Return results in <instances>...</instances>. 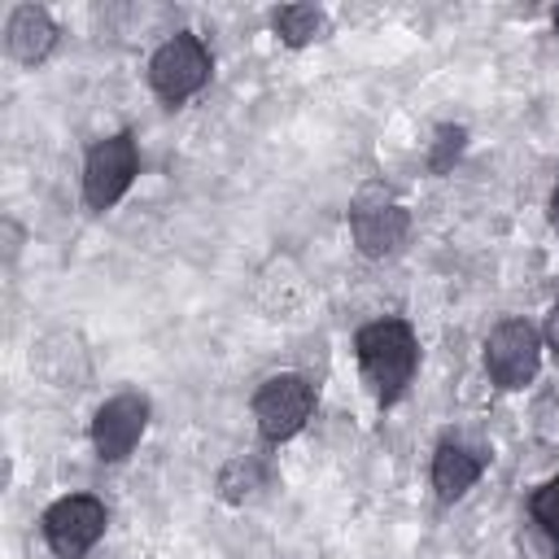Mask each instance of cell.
<instances>
[{
    "instance_id": "obj_1",
    "label": "cell",
    "mask_w": 559,
    "mask_h": 559,
    "mask_svg": "<svg viewBox=\"0 0 559 559\" xmlns=\"http://www.w3.org/2000/svg\"><path fill=\"white\" fill-rule=\"evenodd\" d=\"M354 354H358L362 380L371 384V393H376L384 406L406 393V384H411V376H415V362H419L415 332H411V323H402V319H376V323L358 328Z\"/></svg>"
},
{
    "instance_id": "obj_2",
    "label": "cell",
    "mask_w": 559,
    "mask_h": 559,
    "mask_svg": "<svg viewBox=\"0 0 559 559\" xmlns=\"http://www.w3.org/2000/svg\"><path fill=\"white\" fill-rule=\"evenodd\" d=\"M135 170H140V148H135L131 131H114V135L96 140L87 148V162H83V201H87V210H96V214L114 210L127 197Z\"/></svg>"
},
{
    "instance_id": "obj_3",
    "label": "cell",
    "mask_w": 559,
    "mask_h": 559,
    "mask_svg": "<svg viewBox=\"0 0 559 559\" xmlns=\"http://www.w3.org/2000/svg\"><path fill=\"white\" fill-rule=\"evenodd\" d=\"M210 48L192 35V31H179L170 35L153 57H148V83L153 92L166 100V105H183L188 96H197L205 83H210Z\"/></svg>"
},
{
    "instance_id": "obj_4",
    "label": "cell",
    "mask_w": 559,
    "mask_h": 559,
    "mask_svg": "<svg viewBox=\"0 0 559 559\" xmlns=\"http://www.w3.org/2000/svg\"><path fill=\"white\" fill-rule=\"evenodd\" d=\"M310 411H314V389L297 371H280V376L262 380L258 393H253V424H258L262 441L297 437L306 428Z\"/></svg>"
},
{
    "instance_id": "obj_5",
    "label": "cell",
    "mask_w": 559,
    "mask_h": 559,
    "mask_svg": "<svg viewBox=\"0 0 559 559\" xmlns=\"http://www.w3.org/2000/svg\"><path fill=\"white\" fill-rule=\"evenodd\" d=\"M105 524H109L105 502L92 498V493L57 498V502L44 511V520H39L44 542H48V550H52L57 559H79V555H87V550L105 537Z\"/></svg>"
},
{
    "instance_id": "obj_6",
    "label": "cell",
    "mask_w": 559,
    "mask_h": 559,
    "mask_svg": "<svg viewBox=\"0 0 559 559\" xmlns=\"http://www.w3.org/2000/svg\"><path fill=\"white\" fill-rule=\"evenodd\" d=\"M542 367V336L528 319H502L485 341V371L498 389H524Z\"/></svg>"
},
{
    "instance_id": "obj_7",
    "label": "cell",
    "mask_w": 559,
    "mask_h": 559,
    "mask_svg": "<svg viewBox=\"0 0 559 559\" xmlns=\"http://www.w3.org/2000/svg\"><path fill=\"white\" fill-rule=\"evenodd\" d=\"M349 231H354L358 253L384 258V253H393V249L406 240L411 214H406L380 183H367V188L354 197V205H349Z\"/></svg>"
},
{
    "instance_id": "obj_8",
    "label": "cell",
    "mask_w": 559,
    "mask_h": 559,
    "mask_svg": "<svg viewBox=\"0 0 559 559\" xmlns=\"http://www.w3.org/2000/svg\"><path fill=\"white\" fill-rule=\"evenodd\" d=\"M144 428H148V402H144L140 393H118V397H109V402L96 411V419H92L96 459L122 463V459L140 445Z\"/></svg>"
},
{
    "instance_id": "obj_9",
    "label": "cell",
    "mask_w": 559,
    "mask_h": 559,
    "mask_svg": "<svg viewBox=\"0 0 559 559\" xmlns=\"http://www.w3.org/2000/svg\"><path fill=\"white\" fill-rule=\"evenodd\" d=\"M57 44V22L48 17V9L39 4H17L9 13V26H4V48L13 61L22 66H39Z\"/></svg>"
},
{
    "instance_id": "obj_10",
    "label": "cell",
    "mask_w": 559,
    "mask_h": 559,
    "mask_svg": "<svg viewBox=\"0 0 559 559\" xmlns=\"http://www.w3.org/2000/svg\"><path fill=\"white\" fill-rule=\"evenodd\" d=\"M480 454H472L467 445H459V441H441L437 445V454H432V489H437V498L441 502H454V498H463L476 480H480Z\"/></svg>"
},
{
    "instance_id": "obj_11",
    "label": "cell",
    "mask_w": 559,
    "mask_h": 559,
    "mask_svg": "<svg viewBox=\"0 0 559 559\" xmlns=\"http://www.w3.org/2000/svg\"><path fill=\"white\" fill-rule=\"evenodd\" d=\"M271 26H275V35H280L288 48H306L310 39H319V35L328 31V17H323V9H314V4H284V9L271 13Z\"/></svg>"
},
{
    "instance_id": "obj_12",
    "label": "cell",
    "mask_w": 559,
    "mask_h": 559,
    "mask_svg": "<svg viewBox=\"0 0 559 559\" xmlns=\"http://www.w3.org/2000/svg\"><path fill=\"white\" fill-rule=\"evenodd\" d=\"M262 485H266V463H262L258 454H236V459L218 472V493H223L227 502H245V498H253Z\"/></svg>"
},
{
    "instance_id": "obj_13",
    "label": "cell",
    "mask_w": 559,
    "mask_h": 559,
    "mask_svg": "<svg viewBox=\"0 0 559 559\" xmlns=\"http://www.w3.org/2000/svg\"><path fill=\"white\" fill-rule=\"evenodd\" d=\"M528 511H533V524H537V528L559 546V476H550V480L533 493Z\"/></svg>"
},
{
    "instance_id": "obj_14",
    "label": "cell",
    "mask_w": 559,
    "mask_h": 559,
    "mask_svg": "<svg viewBox=\"0 0 559 559\" xmlns=\"http://www.w3.org/2000/svg\"><path fill=\"white\" fill-rule=\"evenodd\" d=\"M463 144H467V131H463V127H437V140H432V157H428L432 175H445V170L454 166V157L463 153Z\"/></svg>"
},
{
    "instance_id": "obj_15",
    "label": "cell",
    "mask_w": 559,
    "mask_h": 559,
    "mask_svg": "<svg viewBox=\"0 0 559 559\" xmlns=\"http://www.w3.org/2000/svg\"><path fill=\"white\" fill-rule=\"evenodd\" d=\"M533 432H537L542 445H559V397H555V393H546V397L537 402V411H533Z\"/></svg>"
},
{
    "instance_id": "obj_16",
    "label": "cell",
    "mask_w": 559,
    "mask_h": 559,
    "mask_svg": "<svg viewBox=\"0 0 559 559\" xmlns=\"http://www.w3.org/2000/svg\"><path fill=\"white\" fill-rule=\"evenodd\" d=\"M542 341H546V349L559 358V301L550 306V314H546V328H542Z\"/></svg>"
},
{
    "instance_id": "obj_17",
    "label": "cell",
    "mask_w": 559,
    "mask_h": 559,
    "mask_svg": "<svg viewBox=\"0 0 559 559\" xmlns=\"http://www.w3.org/2000/svg\"><path fill=\"white\" fill-rule=\"evenodd\" d=\"M550 227L559 231V183H555V192H550Z\"/></svg>"
},
{
    "instance_id": "obj_18",
    "label": "cell",
    "mask_w": 559,
    "mask_h": 559,
    "mask_svg": "<svg viewBox=\"0 0 559 559\" xmlns=\"http://www.w3.org/2000/svg\"><path fill=\"white\" fill-rule=\"evenodd\" d=\"M550 22H555V31H559V9H555V13H550Z\"/></svg>"
}]
</instances>
